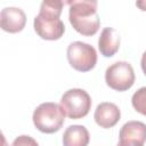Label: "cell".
<instances>
[{
    "label": "cell",
    "instance_id": "obj_9",
    "mask_svg": "<svg viewBox=\"0 0 146 146\" xmlns=\"http://www.w3.org/2000/svg\"><path fill=\"white\" fill-rule=\"evenodd\" d=\"M120 48V34L113 27L103 29L98 39V49L104 57L114 56Z\"/></svg>",
    "mask_w": 146,
    "mask_h": 146
},
{
    "label": "cell",
    "instance_id": "obj_4",
    "mask_svg": "<svg viewBox=\"0 0 146 146\" xmlns=\"http://www.w3.org/2000/svg\"><path fill=\"white\" fill-rule=\"evenodd\" d=\"M66 55L70 65L79 72H89L97 63V52L95 48L82 41L70 43Z\"/></svg>",
    "mask_w": 146,
    "mask_h": 146
},
{
    "label": "cell",
    "instance_id": "obj_12",
    "mask_svg": "<svg viewBox=\"0 0 146 146\" xmlns=\"http://www.w3.org/2000/svg\"><path fill=\"white\" fill-rule=\"evenodd\" d=\"M64 2L60 0H50V1H43L40 6L39 14L52 16V17H60L62 10H63Z\"/></svg>",
    "mask_w": 146,
    "mask_h": 146
},
{
    "label": "cell",
    "instance_id": "obj_3",
    "mask_svg": "<svg viewBox=\"0 0 146 146\" xmlns=\"http://www.w3.org/2000/svg\"><path fill=\"white\" fill-rule=\"evenodd\" d=\"M66 116L73 120L84 117L91 108L89 94L80 88H73L64 92L59 104Z\"/></svg>",
    "mask_w": 146,
    "mask_h": 146
},
{
    "label": "cell",
    "instance_id": "obj_6",
    "mask_svg": "<svg viewBox=\"0 0 146 146\" xmlns=\"http://www.w3.org/2000/svg\"><path fill=\"white\" fill-rule=\"evenodd\" d=\"M34 31L44 40H58L65 32V25L60 18L38 14L33 21Z\"/></svg>",
    "mask_w": 146,
    "mask_h": 146
},
{
    "label": "cell",
    "instance_id": "obj_10",
    "mask_svg": "<svg viewBox=\"0 0 146 146\" xmlns=\"http://www.w3.org/2000/svg\"><path fill=\"white\" fill-rule=\"evenodd\" d=\"M89 131L84 125L73 124L66 128L63 135L64 146H87L89 144Z\"/></svg>",
    "mask_w": 146,
    "mask_h": 146
},
{
    "label": "cell",
    "instance_id": "obj_16",
    "mask_svg": "<svg viewBox=\"0 0 146 146\" xmlns=\"http://www.w3.org/2000/svg\"><path fill=\"white\" fill-rule=\"evenodd\" d=\"M140 65H141V70L144 72V74L146 75V51L141 56V60H140Z\"/></svg>",
    "mask_w": 146,
    "mask_h": 146
},
{
    "label": "cell",
    "instance_id": "obj_8",
    "mask_svg": "<svg viewBox=\"0 0 146 146\" xmlns=\"http://www.w3.org/2000/svg\"><path fill=\"white\" fill-rule=\"evenodd\" d=\"M120 117H121L120 108L114 103H111V102L100 103L96 107L95 114H94V119L96 123L104 129L114 127L119 122Z\"/></svg>",
    "mask_w": 146,
    "mask_h": 146
},
{
    "label": "cell",
    "instance_id": "obj_7",
    "mask_svg": "<svg viewBox=\"0 0 146 146\" xmlns=\"http://www.w3.org/2000/svg\"><path fill=\"white\" fill-rule=\"evenodd\" d=\"M26 24L25 13L17 7H6L0 13L1 29L9 33L21 32Z\"/></svg>",
    "mask_w": 146,
    "mask_h": 146
},
{
    "label": "cell",
    "instance_id": "obj_17",
    "mask_svg": "<svg viewBox=\"0 0 146 146\" xmlns=\"http://www.w3.org/2000/svg\"><path fill=\"white\" fill-rule=\"evenodd\" d=\"M136 6L140 9V10H144L146 11V0H141V1H137L136 2Z\"/></svg>",
    "mask_w": 146,
    "mask_h": 146
},
{
    "label": "cell",
    "instance_id": "obj_14",
    "mask_svg": "<svg viewBox=\"0 0 146 146\" xmlns=\"http://www.w3.org/2000/svg\"><path fill=\"white\" fill-rule=\"evenodd\" d=\"M11 146H39V144L34 138L26 135H22L14 139Z\"/></svg>",
    "mask_w": 146,
    "mask_h": 146
},
{
    "label": "cell",
    "instance_id": "obj_5",
    "mask_svg": "<svg viewBox=\"0 0 146 146\" xmlns=\"http://www.w3.org/2000/svg\"><path fill=\"white\" fill-rule=\"evenodd\" d=\"M135 72L128 62H116L108 66L105 72L106 84L116 91H125L135 83Z\"/></svg>",
    "mask_w": 146,
    "mask_h": 146
},
{
    "label": "cell",
    "instance_id": "obj_11",
    "mask_svg": "<svg viewBox=\"0 0 146 146\" xmlns=\"http://www.w3.org/2000/svg\"><path fill=\"white\" fill-rule=\"evenodd\" d=\"M120 140H135L140 144L146 141V124L140 121H128L120 130Z\"/></svg>",
    "mask_w": 146,
    "mask_h": 146
},
{
    "label": "cell",
    "instance_id": "obj_2",
    "mask_svg": "<svg viewBox=\"0 0 146 146\" xmlns=\"http://www.w3.org/2000/svg\"><path fill=\"white\" fill-rule=\"evenodd\" d=\"M32 120L39 131L43 133H54L63 127L65 113L60 105L52 102H46L34 110Z\"/></svg>",
    "mask_w": 146,
    "mask_h": 146
},
{
    "label": "cell",
    "instance_id": "obj_13",
    "mask_svg": "<svg viewBox=\"0 0 146 146\" xmlns=\"http://www.w3.org/2000/svg\"><path fill=\"white\" fill-rule=\"evenodd\" d=\"M131 104L138 113L146 116V87L139 88L132 95Z\"/></svg>",
    "mask_w": 146,
    "mask_h": 146
},
{
    "label": "cell",
    "instance_id": "obj_15",
    "mask_svg": "<svg viewBox=\"0 0 146 146\" xmlns=\"http://www.w3.org/2000/svg\"><path fill=\"white\" fill-rule=\"evenodd\" d=\"M116 146H144V144H140L135 140H120Z\"/></svg>",
    "mask_w": 146,
    "mask_h": 146
},
{
    "label": "cell",
    "instance_id": "obj_1",
    "mask_svg": "<svg viewBox=\"0 0 146 146\" xmlns=\"http://www.w3.org/2000/svg\"><path fill=\"white\" fill-rule=\"evenodd\" d=\"M67 3L70 6L68 19L73 29L86 36L96 34L100 25L99 16L97 14V1L73 0Z\"/></svg>",
    "mask_w": 146,
    "mask_h": 146
}]
</instances>
